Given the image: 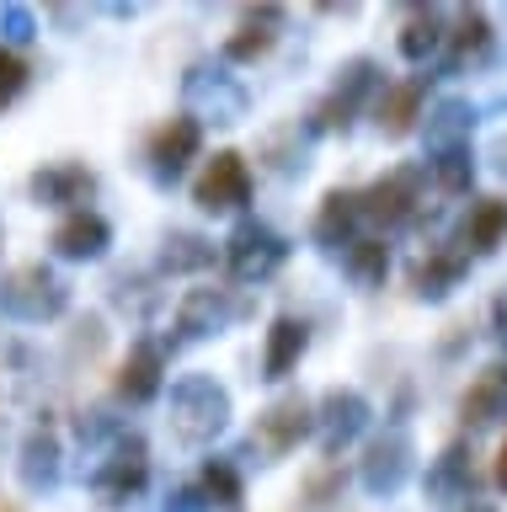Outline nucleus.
I'll use <instances>...</instances> for the list:
<instances>
[{"instance_id": "f257e3e1", "label": "nucleus", "mask_w": 507, "mask_h": 512, "mask_svg": "<svg viewBox=\"0 0 507 512\" xmlns=\"http://www.w3.org/2000/svg\"><path fill=\"white\" fill-rule=\"evenodd\" d=\"M166 422L177 432V443L203 448L230 427V390L214 374H182L166 395Z\"/></svg>"}, {"instance_id": "f03ea898", "label": "nucleus", "mask_w": 507, "mask_h": 512, "mask_svg": "<svg viewBox=\"0 0 507 512\" xmlns=\"http://www.w3.org/2000/svg\"><path fill=\"white\" fill-rule=\"evenodd\" d=\"M70 310V283L59 278L49 262H22L0 272V315L22 320V326H43Z\"/></svg>"}, {"instance_id": "7ed1b4c3", "label": "nucleus", "mask_w": 507, "mask_h": 512, "mask_svg": "<svg viewBox=\"0 0 507 512\" xmlns=\"http://www.w3.org/2000/svg\"><path fill=\"white\" fill-rule=\"evenodd\" d=\"M379 96V64L369 59V54H358V59H347L342 70H337V80H331V91L315 102V112H310V134H347L353 128V118L363 107H369Z\"/></svg>"}, {"instance_id": "20e7f679", "label": "nucleus", "mask_w": 507, "mask_h": 512, "mask_svg": "<svg viewBox=\"0 0 507 512\" xmlns=\"http://www.w3.org/2000/svg\"><path fill=\"white\" fill-rule=\"evenodd\" d=\"M182 96H187V118H193V123H203V118H209V123H241L246 107H251V91L225 70V64H214V59L187 64Z\"/></svg>"}, {"instance_id": "39448f33", "label": "nucleus", "mask_w": 507, "mask_h": 512, "mask_svg": "<svg viewBox=\"0 0 507 512\" xmlns=\"http://www.w3.org/2000/svg\"><path fill=\"white\" fill-rule=\"evenodd\" d=\"M358 208H363V219L385 224V230H406V224H417L422 208H427V171L422 166L385 171L379 182H369L358 192Z\"/></svg>"}, {"instance_id": "423d86ee", "label": "nucleus", "mask_w": 507, "mask_h": 512, "mask_svg": "<svg viewBox=\"0 0 507 512\" xmlns=\"http://www.w3.org/2000/svg\"><path fill=\"white\" fill-rule=\"evenodd\" d=\"M219 256H225L235 283H267L283 262H289V240H283L273 224H262V219H241Z\"/></svg>"}, {"instance_id": "0eeeda50", "label": "nucleus", "mask_w": 507, "mask_h": 512, "mask_svg": "<svg viewBox=\"0 0 507 512\" xmlns=\"http://www.w3.org/2000/svg\"><path fill=\"white\" fill-rule=\"evenodd\" d=\"M145 486H150V443L139 438V432H118V438L107 443V459L97 464V475H91V491H97L107 507H123Z\"/></svg>"}, {"instance_id": "6e6552de", "label": "nucleus", "mask_w": 507, "mask_h": 512, "mask_svg": "<svg viewBox=\"0 0 507 512\" xmlns=\"http://www.w3.org/2000/svg\"><path fill=\"white\" fill-rule=\"evenodd\" d=\"M315 432V400H305L299 390L278 395L273 406L257 411V427H251V448H262L267 459H283L294 454L299 443H305Z\"/></svg>"}, {"instance_id": "1a4fd4ad", "label": "nucleus", "mask_w": 507, "mask_h": 512, "mask_svg": "<svg viewBox=\"0 0 507 512\" xmlns=\"http://www.w3.org/2000/svg\"><path fill=\"white\" fill-rule=\"evenodd\" d=\"M251 315V299L246 294H235V288H187L182 304H177V331H182V342H203V336H219V331H230L235 320H246Z\"/></svg>"}, {"instance_id": "9d476101", "label": "nucleus", "mask_w": 507, "mask_h": 512, "mask_svg": "<svg viewBox=\"0 0 507 512\" xmlns=\"http://www.w3.org/2000/svg\"><path fill=\"white\" fill-rule=\"evenodd\" d=\"M193 203L203 214H241L251 203V166L241 150H214V160L198 171L193 182Z\"/></svg>"}, {"instance_id": "9b49d317", "label": "nucleus", "mask_w": 507, "mask_h": 512, "mask_svg": "<svg viewBox=\"0 0 507 512\" xmlns=\"http://www.w3.org/2000/svg\"><path fill=\"white\" fill-rule=\"evenodd\" d=\"M369 416H374V406L363 400L358 390H326L321 400H315V432L310 438L321 443V454L326 459H337L347 443H358L363 438V427H369Z\"/></svg>"}, {"instance_id": "f8f14e48", "label": "nucleus", "mask_w": 507, "mask_h": 512, "mask_svg": "<svg viewBox=\"0 0 507 512\" xmlns=\"http://www.w3.org/2000/svg\"><path fill=\"white\" fill-rule=\"evenodd\" d=\"M198 150H203V123H193L187 112L166 118V123L150 134V144H145V160H150L155 187H177L182 171L198 160Z\"/></svg>"}, {"instance_id": "ddd939ff", "label": "nucleus", "mask_w": 507, "mask_h": 512, "mask_svg": "<svg viewBox=\"0 0 507 512\" xmlns=\"http://www.w3.org/2000/svg\"><path fill=\"white\" fill-rule=\"evenodd\" d=\"M411 470H417V448H411V438L401 427H390L385 438H374L363 448L358 480H363V491H374V496H395L411 480Z\"/></svg>"}, {"instance_id": "4468645a", "label": "nucleus", "mask_w": 507, "mask_h": 512, "mask_svg": "<svg viewBox=\"0 0 507 512\" xmlns=\"http://www.w3.org/2000/svg\"><path fill=\"white\" fill-rule=\"evenodd\" d=\"M27 192H33L38 208H70V214H81L97 198V171H86L81 160H54V166L33 171Z\"/></svg>"}, {"instance_id": "2eb2a0df", "label": "nucleus", "mask_w": 507, "mask_h": 512, "mask_svg": "<svg viewBox=\"0 0 507 512\" xmlns=\"http://www.w3.org/2000/svg\"><path fill=\"white\" fill-rule=\"evenodd\" d=\"M465 272H470V256L459 246H449V240H438V246H427L417 262H411V294L438 304V299H449L454 288L465 283Z\"/></svg>"}, {"instance_id": "dca6fc26", "label": "nucleus", "mask_w": 507, "mask_h": 512, "mask_svg": "<svg viewBox=\"0 0 507 512\" xmlns=\"http://www.w3.org/2000/svg\"><path fill=\"white\" fill-rule=\"evenodd\" d=\"M17 475H22V486L43 496V491H54L59 486V475H65V443H59V432L49 422H38L33 432L22 438L17 448Z\"/></svg>"}, {"instance_id": "f3484780", "label": "nucleus", "mask_w": 507, "mask_h": 512, "mask_svg": "<svg viewBox=\"0 0 507 512\" xmlns=\"http://www.w3.org/2000/svg\"><path fill=\"white\" fill-rule=\"evenodd\" d=\"M422 107H427V75H406L395 86H379L374 96V123L385 139H406L411 128L422 123Z\"/></svg>"}, {"instance_id": "a211bd4d", "label": "nucleus", "mask_w": 507, "mask_h": 512, "mask_svg": "<svg viewBox=\"0 0 507 512\" xmlns=\"http://www.w3.org/2000/svg\"><path fill=\"white\" fill-rule=\"evenodd\" d=\"M161 384H166V347L134 342V352L118 363V379H113L118 400H129V406H150V400L161 395Z\"/></svg>"}, {"instance_id": "6ab92c4d", "label": "nucleus", "mask_w": 507, "mask_h": 512, "mask_svg": "<svg viewBox=\"0 0 507 512\" xmlns=\"http://www.w3.org/2000/svg\"><path fill=\"white\" fill-rule=\"evenodd\" d=\"M54 256H65V262H97V256H107V246H113V224H107L97 208H81V214H65L54 230Z\"/></svg>"}, {"instance_id": "aec40b11", "label": "nucleus", "mask_w": 507, "mask_h": 512, "mask_svg": "<svg viewBox=\"0 0 507 512\" xmlns=\"http://www.w3.org/2000/svg\"><path fill=\"white\" fill-rule=\"evenodd\" d=\"M475 486H481V475H475L470 443H449L427 464V496H438V502H475Z\"/></svg>"}, {"instance_id": "412c9836", "label": "nucleus", "mask_w": 507, "mask_h": 512, "mask_svg": "<svg viewBox=\"0 0 507 512\" xmlns=\"http://www.w3.org/2000/svg\"><path fill=\"white\" fill-rule=\"evenodd\" d=\"M358 224H363V208H358V192H347V187H331L321 208H315V224H310V235H315V246L321 251H347L358 240Z\"/></svg>"}, {"instance_id": "4be33fe9", "label": "nucleus", "mask_w": 507, "mask_h": 512, "mask_svg": "<svg viewBox=\"0 0 507 512\" xmlns=\"http://www.w3.org/2000/svg\"><path fill=\"white\" fill-rule=\"evenodd\" d=\"M305 352H310V326L299 315H278L273 326H267V347H262V379L267 384H278V379H289L299 363H305Z\"/></svg>"}, {"instance_id": "5701e85b", "label": "nucleus", "mask_w": 507, "mask_h": 512, "mask_svg": "<svg viewBox=\"0 0 507 512\" xmlns=\"http://www.w3.org/2000/svg\"><path fill=\"white\" fill-rule=\"evenodd\" d=\"M507 416V363H486L481 374L459 395V422L465 427H491Z\"/></svg>"}, {"instance_id": "b1692460", "label": "nucleus", "mask_w": 507, "mask_h": 512, "mask_svg": "<svg viewBox=\"0 0 507 512\" xmlns=\"http://www.w3.org/2000/svg\"><path fill=\"white\" fill-rule=\"evenodd\" d=\"M491 22H486V11H475V6H465L454 16V27L443 32V70L449 75H459L465 64H481L486 54H491Z\"/></svg>"}, {"instance_id": "393cba45", "label": "nucleus", "mask_w": 507, "mask_h": 512, "mask_svg": "<svg viewBox=\"0 0 507 512\" xmlns=\"http://www.w3.org/2000/svg\"><path fill=\"white\" fill-rule=\"evenodd\" d=\"M283 32V6H251L241 16V27L225 38V64H257Z\"/></svg>"}, {"instance_id": "a878e982", "label": "nucleus", "mask_w": 507, "mask_h": 512, "mask_svg": "<svg viewBox=\"0 0 507 512\" xmlns=\"http://www.w3.org/2000/svg\"><path fill=\"white\" fill-rule=\"evenodd\" d=\"M470 128H475V107L465 96H443L422 112V134H427V155L433 150H449V144H470Z\"/></svg>"}, {"instance_id": "bb28decb", "label": "nucleus", "mask_w": 507, "mask_h": 512, "mask_svg": "<svg viewBox=\"0 0 507 512\" xmlns=\"http://www.w3.org/2000/svg\"><path fill=\"white\" fill-rule=\"evenodd\" d=\"M507 240V198H475L465 214V235H459V251L491 256Z\"/></svg>"}, {"instance_id": "cd10ccee", "label": "nucleus", "mask_w": 507, "mask_h": 512, "mask_svg": "<svg viewBox=\"0 0 507 512\" xmlns=\"http://www.w3.org/2000/svg\"><path fill=\"white\" fill-rule=\"evenodd\" d=\"M443 32H449V22H443L438 6H417L401 22V38H395V48H401L406 64H427V54H438L443 48Z\"/></svg>"}, {"instance_id": "c85d7f7f", "label": "nucleus", "mask_w": 507, "mask_h": 512, "mask_svg": "<svg viewBox=\"0 0 507 512\" xmlns=\"http://www.w3.org/2000/svg\"><path fill=\"white\" fill-rule=\"evenodd\" d=\"M214 256H219L214 240L198 235V230H166V235H161V272H171V278L214 267Z\"/></svg>"}, {"instance_id": "c756f323", "label": "nucleus", "mask_w": 507, "mask_h": 512, "mask_svg": "<svg viewBox=\"0 0 507 512\" xmlns=\"http://www.w3.org/2000/svg\"><path fill=\"white\" fill-rule=\"evenodd\" d=\"M198 491H203V502H209V512H241L246 507V480L241 470H235L230 459H209L203 464V475H198Z\"/></svg>"}, {"instance_id": "7c9ffc66", "label": "nucleus", "mask_w": 507, "mask_h": 512, "mask_svg": "<svg viewBox=\"0 0 507 512\" xmlns=\"http://www.w3.org/2000/svg\"><path fill=\"white\" fill-rule=\"evenodd\" d=\"M342 272L358 288H379L390 278V246H385V240H374V235H358L353 246L342 251Z\"/></svg>"}, {"instance_id": "2f4dec72", "label": "nucleus", "mask_w": 507, "mask_h": 512, "mask_svg": "<svg viewBox=\"0 0 507 512\" xmlns=\"http://www.w3.org/2000/svg\"><path fill=\"white\" fill-rule=\"evenodd\" d=\"M422 171L438 182V192L459 198V192H470V182H475V155H470V144H449V150H433V155H427Z\"/></svg>"}, {"instance_id": "473e14b6", "label": "nucleus", "mask_w": 507, "mask_h": 512, "mask_svg": "<svg viewBox=\"0 0 507 512\" xmlns=\"http://www.w3.org/2000/svg\"><path fill=\"white\" fill-rule=\"evenodd\" d=\"M305 144H310V128H305V134H299V123L273 128V134L262 139V160L278 176H294V171H305Z\"/></svg>"}, {"instance_id": "72a5a7b5", "label": "nucleus", "mask_w": 507, "mask_h": 512, "mask_svg": "<svg viewBox=\"0 0 507 512\" xmlns=\"http://www.w3.org/2000/svg\"><path fill=\"white\" fill-rule=\"evenodd\" d=\"M342 491H347V470H342V464H321V470H310L305 486H299V496H305L310 512H326L331 502H342Z\"/></svg>"}, {"instance_id": "f704fd0d", "label": "nucleus", "mask_w": 507, "mask_h": 512, "mask_svg": "<svg viewBox=\"0 0 507 512\" xmlns=\"http://www.w3.org/2000/svg\"><path fill=\"white\" fill-rule=\"evenodd\" d=\"M113 304H118V310L145 315L150 304H155V288H150L145 272H118V278H113Z\"/></svg>"}, {"instance_id": "c9c22d12", "label": "nucleus", "mask_w": 507, "mask_h": 512, "mask_svg": "<svg viewBox=\"0 0 507 512\" xmlns=\"http://www.w3.org/2000/svg\"><path fill=\"white\" fill-rule=\"evenodd\" d=\"M38 38V16L27 6H0V48H22Z\"/></svg>"}, {"instance_id": "e433bc0d", "label": "nucleus", "mask_w": 507, "mask_h": 512, "mask_svg": "<svg viewBox=\"0 0 507 512\" xmlns=\"http://www.w3.org/2000/svg\"><path fill=\"white\" fill-rule=\"evenodd\" d=\"M27 59L17 54V48H0V112H6L11 102L22 96V86H27Z\"/></svg>"}, {"instance_id": "4c0bfd02", "label": "nucleus", "mask_w": 507, "mask_h": 512, "mask_svg": "<svg viewBox=\"0 0 507 512\" xmlns=\"http://www.w3.org/2000/svg\"><path fill=\"white\" fill-rule=\"evenodd\" d=\"M166 512H209V502H203L198 486H171L166 491Z\"/></svg>"}, {"instance_id": "58836bf2", "label": "nucleus", "mask_w": 507, "mask_h": 512, "mask_svg": "<svg viewBox=\"0 0 507 512\" xmlns=\"http://www.w3.org/2000/svg\"><path fill=\"white\" fill-rule=\"evenodd\" d=\"M491 336L507 347V288H497V299H491Z\"/></svg>"}, {"instance_id": "ea45409f", "label": "nucleus", "mask_w": 507, "mask_h": 512, "mask_svg": "<svg viewBox=\"0 0 507 512\" xmlns=\"http://www.w3.org/2000/svg\"><path fill=\"white\" fill-rule=\"evenodd\" d=\"M491 480H497V491H507V438L497 448V464H491Z\"/></svg>"}, {"instance_id": "a19ab883", "label": "nucleus", "mask_w": 507, "mask_h": 512, "mask_svg": "<svg viewBox=\"0 0 507 512\" xmlns=\"http://www.w3.org/2000/svg\"><path fill=\"white\" fill-rule=\"evenodd\" d=\"M491 166H497V171L507 176V134H502L497 144H491Z\"/></svg>"}, {"instance_id": "79ce46f5", "label": "nucleus", "mask_w": 507, "mask_h": 512, "mask_svg": "<svg viewBox=\"0 0 507 512\" xmlns=\"http://www.w3.org/2000/svg\"><path fill=\"white\" fill-rule=\"evenodd\" d=\"M465 512H497V507H486V502H465Z\"/></svg>"}, {"instance_id": "37998d69", "label": "nucleus", "mask_w": 507, "mask_h": 512, "mask_svg": "<svg viewBox=\"0 0 507 512\" xmlns=\"http://www.w3.org/2000/svg\"><path fill=\"white\" fill-rule=\"evenodd\" d=\"M0 512H22V507H11V502H0Z\"/></svg>"}]
</instances>
